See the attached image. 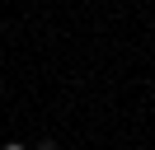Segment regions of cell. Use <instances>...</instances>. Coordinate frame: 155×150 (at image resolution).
<instances>
[{"mask_svg":"<svg viewBox=\"0 0 155 150\" xmlns=\"http://www.w3.org/2000/svg\"><path fill=\"white\" fill-rule=\"evenodd\" d=\"M38 150H57V145H52V141H42V145H38Z\"/></svg>","mask_w":155,"mask_h":150,"instance_id":"6da1fadb","label":"cell"},{"mask_svg":"<svg viewBox=\"0 0 155 150\" xmlns=\"http://www.w3.org/2000/svg\"><path fill=\"white\" fill-rule=\"evenodd\" d=\"M5 150H24V145H5Z\"/></svg>","mask_w":155,"mask_h":150,"instance_id":"7a4b0ae2","label":"cell"}]
</instances>
